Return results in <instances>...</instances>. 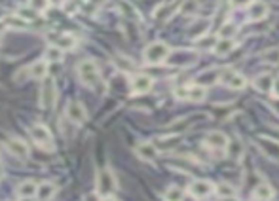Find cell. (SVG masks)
Masks as SVG:
<instances>
[{"instance_id": "d4e9b609", "label": "cell", "mask_w": 279, "mask_h": 201, "mask_svg": "<svg viewBox=\"0 0 279 201\" xmlns=\"http://www.w3.org/2000/svg\"><path fill=\"white\" fill-rule=\"evenodd\" d=\"M255 198L259 201H270L274 198V188L266 182H260L259 186L255 188Z\"/></svg>"}, {"instance_id": "4fadbf2b", "label": "cell", "mask_w": 279, "mask_h": 201, "mask_svg": "<svg viewBox=\"0 0 279 201\" xmlns=\"http://www.w3.org/2000/svg\"><path fill=\"white\" fill-rule=\"evenodd\" d=\"M135 154L143 160V162H154L156 158H158V146L154 143H139L137 144V148H135Z\"/></svg>"}, {"instance_id": "5b68a950", "label": "cell", "mask_w": 279, "mask_h": 201, "mask_svg": "<svg viewBox=\"0 0 279 201\" xmlns=\"http://www.w3.org/2000/svg\"><path fill=\"white\" fill-rule=\"evenodd\" d=\"M175 95L179 97V99H188V101H192V103H200L205 99L207 95V89L205 86L202 84H192V86H183L179 87V89H175Z\"/></svg>"}, {"instance_id": "d590c367", "label": "cell", "mask_w": 279, "mask_h": 201, "mask_svg": "<svg viewBox=\"0 0 279 201\" xmlns=\"http://www.w3.org/2000/svg\"><path fill=\"white\" fill-rule=\"evenodd\" d=\"M270 106H272V108H274V110L278 112V116H279V97H276V99L270 103Z\"/></svg>"}, {"instance_id": "7402d4cb", "label": "cell", "mask_w": 279, "mask_h": 201, "mask_svg": "<svg viewBox=\"0 0 279 201\" xmlns=\"http://www.w3.org/2000/svg\"><path fill=\"white\" fill-rule=\"evenodd\" d=\"M36 192H38V184L34 181H23L19 184V188H17V196L19 198H34L36 196Z\"/></svg>"}, {"instance_id": "30bf717a", "label": "cell", "mask_w": 279, "mask_h": 201, "mask_svg": "<svg viewBox=\"0 0 279 201\" xmlns=\"http://www.w3.org/2000/svg\"><path fill=\"white\" fill-rule=\"evenodd\" d=\"M228 143H230V139L222 131H209V133L205 135V139H203V144L207 148H219V150H224L228 146Z\"/></svg>"}, {"instance_id": "e575fe53", "label": "cell", "mask_w": 279, "mask_h": 201, "mask_svg": "<svg viewBox=\"0 0 279 201\" xmlns=\"http://www.w3.org/2000/svg\"><path fill=\"white\" fill-rule=\"evenodd\" d=\"M230 2H232V6H234V8H243V6L251 4L253 0H230Z\"/></svg>"}, {"instance_id": "83f0119b", "label": "cell", "mask_w": 279, "mask_h": 201, "mask_svg": "<svg viewBox=\"0 0 279 201\" xmlns=\"http://www.w3.org/2000/svg\"><path fill=\"white\" fill-rule=\"evenodd\" d=\"M183 198H184V192L179 186H169L164 194L165 201H183Z\"/></svg>"}, {"instance_id": "60d3db41", "label": "cell", "mask_w": 279, "mask_h": 201, "mask_svg": "<svg viewBox=\"0 0 279 201\" xmlns=\"http://www.w3.org/2000/svg\"><path fill=\"white\" fill-rule=\"evenodd\" d=\"M4 177V167H2V163H0V179Z\"/></svg>"}, {"instance_id": "d6986e66", "label": "cell", "mask_w": 279, "mask_h": 201, "mask_svg": "<svg viewBox=\"0 0 279 201\" xmlns=\"http://www.w3.org/2000/svg\"><path fill=\"white\" fill-rule=\"evenodd\" d=\"M74 44H76V40L72 38L70 34H53L51 36V46H55L59 49H72L74 48Z\"/></svg>"}, {"instance_id": "74e56055", "label": "cell", "mask_w": 279, "mask_h": 201, "mask_svg": "<svg viewBox=\"0 0 279 201\" xmlns=\"http://www.w3.org/2000/svg\"><path fill=\"white\" fill-rule=\"evenodd\" d=\"M274 91H276V95L279 97V80L276 82V84H274Z\"/></svg>"}, {"instance_id": "6da1fadb", "label": "cell", "mask_w": 279, "mask_h": 201, "mask_svg": "<svg viewBox=\"0 0 279 201\" xmlns=\"http://www.w3.org/2000/svg\"><path fill=\"white\" fill-rule=\"evenodd\" d=\"M76 74L80 82L89 89H101L99 86L103 84V80H101V72H99V67L93 59H84L76 67Z\"/></svg>"}, {"instance_id": "603a6c76", "label": "cell", "mask_w": 279, "mask_h": 201, "mask_svg": "<svg viewBox=\"0 0 279 201\" xmlns=\"http://www.w3.org/2000/svg\"><path fill=\"white\" fill-rule=\"evenodd\" d=\"M114 65L118 70H122V72H133L135 70V63L131 61L129 57H125V55H122V53H116L114 55Z\"/></svg>"}, {"instance_id": "cb8c5ba5", "label": "cell", "mask_w": 279, "mask_h": 201, "mask_svg": "<svg viewBox=\"0 0 279 201\" xmlns=\"http://www.w3.org/2000/svg\"><path fill=\"white\" fill-rule=\"evenodd\" d=\"M46 68H48V63L38 59V61H34L29 67V76L36 78V80H42V78H46Z\"/></svg>"}, {"instance_id": "ab89813d", "label": "cell", "mask_w": 279, "mask_h": 201, "mask_svg": "<svg viewBox=\"0 0 279 201\" xmlns=\"http://www.w3.org/2000/svg\"><path fill=\"white\" fill-rule=\"evenodd\" d=\"M63 0H49V4H61Z\"/></svg>"}, {"instance_id": "5bb4252c", "label": "cell", "mask_w": 279, "mask_h": 201, "mask_svg": "<svg viewBox=\"0 0 279 201\" xmlns=\"http://www.w3.org/2000/svg\"><path fill=\"white\" fill-rule=\"evenodd\" d=\"M154 86V80L146 74H137L131 82V91L137 93V95H143V93H148Z\"/></svg>"}, {"instance_id": "44dd1931", "label": "cell", "mask_w": 279, "mask_h": 201, "mask_svg": "<svg viewBox=\"0 0 279 201\" xmlns=\"http://www.w3.org/2000/svg\"><path fill=\"white\" fill-rule=\"evenodd\" d=\"M55 184L53 182H40L38 184V192H36V198L38 201H49L53 196H55Z\"/></svg>"}, {"instance_id": "f1b7e54d", "label": "cell", "mask_w": 279, "mask_h": 201, "mask_svg": "<svg viewBox=\"0 0 279 201\" xmlns=\"http://www.w3.org/2000/svg\"><path fill=\"white\" fill-rule=\"evenodd\" d=\"M238 32V27L234 25V23H224L219 30V36L221 38H234V34Z\"/></svg>"}, {"instance_id": "9c48e42d", "label": "cell", "mask_w": 279, "mask_h": 201, "mask_svg": "<svg viewBox=\"0 0 279 201\" xmlns=\"http://www.w3.org/2000/svg\"><path fill=\"white\" fill-rule=\"evenodd\" d=\"M213 190H215V186H213L209 181H194L190 186H188V192H190V196L196 198V200H203V198H207V196H211Z\"/></svg>"}, {"instance_id": "2e32d148", "label": "cell", "mask_w": 279, "mask_h": 201, "mask_svg": "<svg viewBox=\"0 0 279 201\" xmlns=\"http://www.w3.org/2000/svg\"><path fill=\"white\" fill-rule=\"evenodd\" d=\"M169 63L171 65H179V67H186V65H192L196 61V55L192 51H175V53H169Z\"/></svg>"}, {"instance_id": "1f68e13d", "label": "cell", "mask_w": 279, "mask_h": 201, "mask_svg": "<svg viewBox=\"0 0 279 201\" xmlns=\"http://www.w3.org/2000/svg\"><path fill=\"white\" fill-rule=\"evenodd\" d=\"M198 23H200V27H196V29H190V36H192V38H200L203 32L207 30V27H209V21H207V19L198 21Z\"/></svg>"}, {"instance_id": "484cf974", "label": "cell", "mask_w": 279, "mask_h": 201, "mask_svg": "<svg viewBox=\"0 0 279 201\" xmlns=\"http://www.w3.org/2000/svg\"><path fill=\"white\" fill-rule=\"evenodd\" d=\"M226 150H228V156H230L232 160H236V162H240L241 158H243V152H245V148H243V144H241L240 141H232V143H228Z\"/></svg>"}, {"instance_id": "3957f363", "label": "cell", "mask_w": 279, "mask_h": 201, "mask_svg": "<svg viewBox=\"0 0 279 201\" xmlns=\"http://www.w3.org/2000/svg\"><path fill=\"white\" fill-rule=\"evenodd\" d=\"M169 53H171V49L165 42H152L150 46H146L143 55L148 65H160L169 57Z\"/></svg>"}, {"instance_id": "836d02e7", "label": "cell", "mask_w": 279, "mask_h": 201, "mask_svg": "<svg viewBox=\"0 0 279 201\" xmlns=\"http://www.w3.org/2000/svg\"><path fill=\"white\" fill-rule=\"evenodd\" d=\"M264 61L266 63H272V65H276V63H279V49H270V51H266V55H264Z\"/></svg>"}, {"instance_id": "7c38bea8", "label": "cell", "mask_w": 279, "mask_h": 201, "mask_svg": "<svg viewBox=\"0 0 279 201\" xmlns=\"http://www.w3.org/2000/svg\"><path fill=\"white\" fill-rule=\"evenodd\" d=\"M268 15V6L262 0H253L247 6V19L249 21H262Z\"/></svg>"}, {"instance_id": "e0dca14e", "label": "cell", "mask_w": 279, "mask_h": 201, "mask_svg": "<svg viewBox=\"0 0 279 201\" xmlns=\"http://www.w3.org/2000/svg\"><path fill=\"white\" fill-rule=\"evenodd\" d=\"M274 84H276V80H274V76L268 74V72L259 74V76L253 80V86L257 87L259 91H262V93H270V91L274 89Z\"/></svg>"}, {"instance_id": "ba28073f", "label": "cell", "mask_w": 279, "mask_h": 201, "mask_svg": "<svg viewBox=\"0 0 279 201\" xmlns=\"http://www.w3.org/2000/svg\"><path fill=\"white\" fill-rule=\"evenodd\" d=\"M55 97H57L55 82H53V78H46L42 87H40V106L42 108H51L53 103H55Z\"/></svg>"}, {"instance_id": "ffe728a7", "label": "cell", "mask_w": 279, "mask_h": 201, "mask_svg": "<svg viewBox=\"0 0 279 201\" xmlns=\"http://www.w3.org/2000/svg\"><path fill=\"white\" fill-rule=\"evenodd\" d=\"M234 48H236V40L234 38H219L217 40V44H215V48H213V51H215L219 57H224V55H228Z\"/></svg>"}, {"instance_id": "b9f144b4", "label": "cell", "mask_w": 279, "mask_h": 201, "mask_svg": "<svg viewBox=\"0 0 279 201\" xmlns=\"http://www.w3.org/2000/svg\"><path fill=\"white\" fill-rule=\"evenodd\" d=\"M101 201H116V200H114V198H103Z\"/></svg>"}, {"instance_id": "ee69618b", "label": "cell", "mask_w": 279, "mask_h": 201, "mask_svg": "<svg viewBox=\"0 0 279 201\" xmlns=\"http://www.w3.org/2000/svg\"><path fill=\"white\" fill-rule=\"evenodd\" d=\"M0 17H2V13H0Z\"/></svg>"}, {"instance_id": "4dcf8cb0", "label": "cell", "mask_w": 279, "mask_h": 201, "mask_svg": "<svg viewBox=\"0 0 279 201\" xmlns=\"http://www.w3.org/2000/svg\"><path fill=\"white\" fill-rule=\"evenodd\" d=\"M8 23H10V27H13V29H27L29 27V21L25 19V17H17V15L10 17Z\"/></svg>"}, {"instance_id": "277c9868", "label": "cell", "mask_w": 279, "mask_h": 201, "mask_svg": "<svg viewBox=\"0 0 279 201\" xmlns=\"http://www.w3.org/2000/svg\"><path fill=\"white\" fill-rule=\"evenodd\" d=\"M219 82H221L222 86L230 87V89H243V87L247 86L245 76H241L238 70H232V68H221Z\"/></svg>"}, {"instance_id": "ac0fdd59", "label": "cell", "mask_w": 279, "mask_h": 201, "mask_svg": "<svg viewBox=\"0 0 279 201\" xmlns=\"http://www.w3.org/2000/svg\"><path fill=\"white\" fill-rule=\"evenodd\" d=\"M181 143V135L179 133H169L165 135V137H160V139H156V146H158V150H169V148H175V144Z\"/></svg>"}, {"instance_id": "f35d334b", "label": "cell", "mask_w": 279, "mask_h": 201, "mask_svg": "<svg viewBox=\"0 0 279 201\" xmlns=\"http://www.w3.org/2000/svg\"><path fill=\"white\" fill-rule=\"evenodd\" d=\"M6 27H8V25H6V23H2V21H0V34H2V32H4V30H6Z\"/></svg>"}, {"instance_id": "7bdbcfd3", "label": "cell", "mask_w": 279, "mask_h": 201, "mask_svg": "<svg viewBox=\"0 0 279 201\" xmlns=\"http://www.w3.org/2000/svg\"><path fill=\"white\" fill-rule=\"evenodd\" d=\"M19 2H27V0H19Z\"/></svg>"}, {"instance_id": "4316f807", "label": "cell", "mask_w": 279, "mask_h": 201, "mask_svg": "<svg viewBox=\"0 0 279 201\" xmlns=\"http://www.w3.org/2000/svg\"><path fill=\"white\" fill-rule=\"evenodd\" d=\"M173 11H175V6H171V4H164V6H160V8L154 11V19L156 21H167L169 19V15H173Z\"/></svg>"}, {"instance_id": "8d00e7d4", "label": "cell", "mask_w": 279, "mask_h": 201, "mask_svg": "<svg viewBox=\"0 0 279 201\" xmlns=\"http://www.w3.org/2000/svg\"><path fill=\"white\" fill-rule=\"evenodd\" d=\"M219 201H240V200H238L236 196H232V198H221Z\"/></svg>"}, {"instance_id": "8fae6325", "label": "cell", "mask_w": 279, "mask_h": 201, "mask_svg": "<svg viewBox=\"0 0 279 201\" xmlns=\"http://www.w3.org/2000/svg\"><path fill=\"white\" fill-rule=\"evenodd\" d=\"M67 118L74 124H84L87 120V112L82 103L78 101H70L67 105Z\"/></svg>"}, {"instance_id": "9a60e30c", "label": "cell", "mask_w": 279, "mask_h": 201, "mask_svg": "<svg viewBox=\"0 0 279 201\" xmlns=\"http://www.w3.org/2000/svg\"><path fill=\"white\" fill-rule=\"evenodd\" d=\"M8 150L15 158H19V160H27L29 158V146L23 143L21 139H17V137H11L10 141H8Z\"/></svg>"}, {"instance_id": "f546056e", "label": "cell", "mask_w": 279, "mask_h": 201, "mask_svg": "<svg viewBox=\"0 0 279 201\" xmlns=\"http://www.w3.org/2000/svg\"><path fill=\"white\" fill-rule=\"evenodd\" d=\"M234 186L232 184H228V182H221L219 186H217V194L221 196V198H232L234 196Z\"/></svg>"}, {"instance_id": "7a4b0ae2", "label": "cell", "mask_w": 279, "mask_h": 201, "mask_svg": "<svg viewBox=\"0 0 279 201\" xmlns=\"http://www.w3.org/2000/svg\"><path fill=\"white\" fill-rule=\"evenodd\" d=\"M116 188H118V181H116L114 173L110 171L108 167H105V169H101V171L97 173L95 194L99 198H112Z\"/></svg>"}, {"instance_id": "d6a6232c", "label": "cell", "mask_w": 279, "mask_h": 201, "mask_svg": "<svg viewBox=\"0 0 279 201\" xmlns=\"http://www.w3.org/2000/svg\"><path fill=\"white\" fill-rule=\"evenodd\" d=\"M61 53H63V49L55 48V46H49L46 49V61H59L61 59Z\"/></svg>"}, {"instance_id": "8992f818", "label": "cell", "mask_w": 279, "mask_h": 201, "mask_svg": "<svg viewBox=\"0 0 279 201\" xmlns=\"http://www.w3.org/2000/svg\"><path fill=\"white\" fill-rule=\"evenodd\" d=\"M30 137L32 141L38 144L40 148H46V150H51L53 148V137L48 131V127L42 124H36L30 127Z\"/></svg>"}, {"instance_id": "52a82bcc", "label": "cell", "mask_w": 279, "mask_h": 201, "mask_svg": "<svg viewBox=\"0 0 279 201\" xmlns=\"http://www.w3.org/2000/svg\"><path fill=\"white\" fill-rule=\"evenodd\" d=\"M257 144H259V150L264 154L266 158H270L272 162H279V141L262 135V137L257 139Z\"/></svg>"}]
</instances>
